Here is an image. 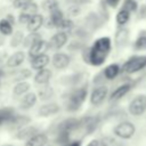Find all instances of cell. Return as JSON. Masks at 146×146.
Wrapping results in <instances>:
<instances>
[{"mask_svg": "<svg viewBox=\"0 0 146 146\" xmlns=\"http://www.w3.org/2000/svg\"><path fill=\"white\" fill-rule=\"evenodd\" d=\"M29 89H30V83H27L25 81H21L14 87L13 92L15 96H22V95L26 94L29 91Z\"/></svg>", "mask_w": 146, "mask_h": 146, "instance_id": "cell-25", "label": "cell"}, {"mask_svg": "<svg viewBox=\"0 0 146 146\" xmlns=\"http://www.w3.org/2000/svg\"><path fill=\"white\" fill-rule=\"evenodd\" d=\"M72 27H73V23H72V21L68 19V18H64L63 22L60 23V25H59L58 29H62V30H71Z\"/></svg>", "mask_w": 146, "mask_h": 146, "instance_id": "cell-37", "label": "cell"}, {"mask_svg": "<svg viewBox=\"0 0 146 146\" xmlns=\"http://www.w3.org/2000/svg\"><path fill=\"white\" fill-rule=\"evenodd\" d=\"M137 7H138V5H137V2L135 0H125L123 2L122 9L125 10V11H128V13H131V11H136L137 10Z\"/></svg>", "mask_w": 146, "mask_h": 146, "instance_id": "cell-32", "label": "cell"}, {"mask_svg": "<svg viewBox=\"0 0 146 146\" xmlns=\"http://www.w3.org/2000/svg\"><path fill=\"white\" fill-rule=\"evenodd\" d=\"M86 97H87V87H81L73 90L68 96L66 108L68 111H76L82 105Z\"/></svg>", "mask_w": 146, "mask_h": 146, "instance_id": "cell-2", "label": "cell"}, {"mask_svg": "<svg viewBox=\"0 0 146 146\" xmlns=\"http://www.w3.org/2000/svg\"><path fill=\"white\" fill-rule=\"evenodd\" d=\"M52 65L58 70H63L70 65V57L65 52H56L52 56Z\"/></svg>", "mask_w": 146, "mask_h": 146, "instance_id": "cell-9", "label": "cell"}, {"mask_svg": "<svg viewBox=\"0 0 146 146\" xmlns=\"http://www.w3.org/2000/svg\"><path fill=\"white\" fill-rule=\"evenodd\" d=\"M38 133V129L35 127H24L21 130H18V132L16 133V137L18 139H30L31 137H33L34 135Z\"/></svg>", "mask_w": 146, "mask_h": 146, "instance_id": "cell-20", "label": "cell"}, {"mask_svg": "<svg viewBox=\"0 0 146 146\" xmlns=\"http://www.w3.org/2000/svg\"><path fill=\"white\" fill-rule=\"evenodd\" d=\"M106 96H107V87H105V86L97 87L91 92L90 102L92 105H99L105 100Z\"/></svg>", "mask_w": 146, "mask_h": 146, "instance_id": "cell-8", "label": "cell"}, {"mask_svg": "<svg viewBox=\"0 0 146 146\" xmlns=\"http://www.w3.org/2000/svg\"><path fill=\"white\" fill-rule=\"evenodd\" d=\"M87 146H99V141H98L97 139H92Z\"/></svg>", "mask_w": 146, "mask_h": 146, "instance_id": "cell-42", "label": "cell"}, {"mask_svg": "<svg viewBox=\"0 0 146 146\" xmlns=\"http://www.w3.org/2000/svg\"><path fill=\"white\" fill-rule=\"evenodd\" d=\"M43 7H44V9L48 10L49 13H52V11H55V10L58 9V3H57L55 0H47V1L44 2Z\"/></svg>", "mask_w": 146, "mask_h": 146, "instance_id": "cell-34", "label": "cell"}, {"mask_svg": "<svg viewBox=\"0 0 146 146\" xmlns=\"http://www.w3.org/2000/svg\"><path fill=\"white\" fill-rule=\"evenodd\" d=\"M63 19H64V15H63V13H62L59 9H57V10L50 13L49 23H50L51 26H54V27H59V25H60V23L63 22Z\"/></svg>", "mask_w": 146, "mask_h": 146, "instance_id": "cell-23", "label": "cell"}, {"mask_svg": "<svg viewBox=\"0 0 146 146\" xmlns=\"http://www.w3.org/2000/svg\"><path fill=\"white\" fill-rule=\"evenodd\" d=\"M111 50V40L107 36H103L98 40H96L90 49L89 52V62L94 66L102 65Z\"/></svg>", "mask_w": 146, "mask_h": 146, "instance_id": "cell-1", "label": "cell"}, {"mask_svg": "<svg viewBox=\"0 0 146 146\" xmlns=\"http://www.w3.org/2000/svg\"><path fill=\"white\" fill-rule=\"evenodd\" d=\"M43 24V17L42 15L40 14H35V15H32L29 23L26 24L27 25V30L31 32V33H35Z\"/></svg>", "mask_w": 146, "mask_h": 146, "instance_id": "cell-10", "label": "cell"}, {"mask_svg": "<svg viewBox=\"0 0 146 146\" xmlns=\"http://www.w3.org/2000/svg\"><path fill=\"white\" fill-rule=\"evenodd\" d=\"M2 146H13V145H2Z\"/></svg>", "mask_w": 146, "mask_h": 146, "instance_id": "cell-45", "label": "cell"}, {"mask_svg": "<svg viewBox=\"0 0 146 146\" xmlns=\"http://www.w3.org/2000/svg\"><path fill=\"white\" fill-rule=\"evenodd\" d=\"M136 50H146V36H139L135 41Z\"/></svg>", "mask_w": 146, "mask_h": 146, "instance_id": "cell-33", "label": "cell"}, {"mask_svg": "<svg viewBox=\"0 0 146 146\" xmlns=\"http://www.w3.org/2000/svg\"><path fill=\"white\" fill-rule=\"evenodd\" d=\"M15 116V112L11 108H0V125L8 123Z\"/></svg>", "mask_w": 146, "mask_h": 146, "instance_id": "cell-24", "label": "cell"}, {"mask_svg": "<svg viewBox=\"0 0 146 146\" xmlns=\"http://www.w3.org/2000/svg\"><path fill=\"white\" fill-rule=\"evenodd\" d=\"M22 10H23V13H26L29 15H35L36 11H38V5L35 2H33V1H31L26 6H24L22 8Z\"/></svg>", "mask_w": 146, "mask_h": 146, "instance_id": "cell-31", "label": "cell"}, {"mask_svg": "<svg viewBox=\"0 0 146 146\" xmlns=\"http://www.w3.org/2000/svg\"><path fill=\"white\" fill-rule=\"evenodd\" d=\"M135 131H136L135 125L131 122H129V121L121 122V123H119L114 128L115 136H117V137H120L122 139H129V138H131L135 135Z\"/></svg>", "mask_w": 146, "mask_h": 146, "instance_id": "cell-4", "label": "cell"}, {"mask_svg": "<svg viewBox=\"0 0 146 146\" xmlns=\"http://www.w3.org/2000/svg\"><path fill=\"white\" fill-rule=\"evenodd\" d=\"M76 128H79V120H76L74 117H70V119L64 120L58 125V131H67V132H71L73 130H75Z\"/></svg>", "mask_w": 146, "mask_h": 146, "instance_id": "cell-14", "label": "cell"}, {"mask_svg": "<svg viewBox=\"0 0 146 146\" xmlns=\"http://www.w3.org/2000/svg\"><path fill=\"white\" fill-rule=\"evenodd\" d=\"M130 89H131V84H130V83H124V84L117 87V88L112 92V95L110 96V99H111V100H117V99L122 98L124 95H127Z\"/></svg>", "mask_w": 146, "mask_h": 146, "instance_id": "cell-19", "label": "cell"}, {"mask_svg": "<svg viewBox=\"0 0 146 146\" xmlns=\"http://www.w3.org/2000/svg\"><path fill=\"white\" fill-rule=\"evenodd\" d=\"M68 146H81V144H80V141H73Z\"/></svg>", "mask_w": 146, "mask_h": 146, "instance_id": "cell-44", "label": "cell"}, {"mask_svg": "<svg viewBox=\"0 0 146 146\" xmlns=\"http://www.w3.org/2000/svg\"><path fill=\"white\" fill-rule=\"evenodd\" d=\"M128 36H129V32H128L127 29H123V27L119 29V30L116 31V34H115V38H114L115 44H116L117 47L124 46V44L127 43V41H128Z\"/></svg>", "mask_w": 146, "mask_h": 146, "instance_id": "cell-21", "label": "cell"}, {"mask_svg": "<svg viewBox=\"0 0 146 146\" xmlns=\"http://www.w3.org/2000/svg\"><path fill=\"white\" fill-rule=\"evenodd\" d=\"M50 78H51V72H50V70L43 68V70L38 71V73L34 75V81H35V83H38V84H44V86H46V84L49 82Z\"/></svg>", "mask_w": 146, "mask_h": 146, "instance_id": "cell-18", "label": "cell"}, {"mask_svg": "<svg viewBox=\"0 0 146 146\" xmlns=\"http://www.w3.org/2000/svg\"><path fill=\"white\" fill-rule=\"evenodd\" d=\"M38 95H39V97H40L41 100H47V99H49V98L52 97V95H54V90H52L51 87H49V86L46 84L44 87H42V88L39 90Z\"/></svg>", "mask_w": 146, "mask_h": 146, "instance_id": "cell-28", "label": "cell"}, {"mask_svg": "<svg viewBox=\"0 0 146 146\" xmlns=\"http://www.w3.org/2000/svg\"><path fill=\"white\" fill-rule=\"evenodd\" d=\"M39 40H41V38H40V35L35 32V33H30L29 35H26L25 38H24V40H23V44H24V47H26V48H30L32 44H34L36 41H39Z\"/></svg>", "mask_w": 146, "mask_h": 146, "instance_id": "cell-27", "label": "cell"}, {"mask_svg": "<svg viewBox=\"0 0 146 146\" xmlns=\"http://www.w3.org/2000/svg\"><path fill=\"white\" fill-rule=\"evenodd\" d=\"M23 36H24L23 33L19 32V31H17V32L14 34V38H13V40H11V47H17L21 42H23V40H24Z\"/></svg>", "mask_w": 146, "mask_h": 146, "instance_id": "cell-35", "label": "cell"}, {"mask_svg": "<svg viewBox=\"0 0 146 146\" xmlns=\"http://www.w3.org/2000/svg\"><path fill=\"white\" fill-rule=\"evenodd\" d=\"M30 122V119L27 116H23V115H16L8 122V124L10 125L11 129H18L21 130L22 128H24L27 123Z\"/></svg>", "mask_w": 146, "mask_h": 146, "instance_id": "cell-13", "label": "cell"}, {"mask_svg": "<svg viewBox=\"0 0 146 146\" xmlns=\"http://www.w3.org/2000/svg\"><path fill=\"white\" fill-rule=\"evenodd\" d=\"M24 59H25V54L23 51H16L8 58L7 66L8 67H17L24 62Z\"/></svg>", "mask_w": 146, "mask_h": 146, "instance_id": "cell-17", "label": "cell"}, {"mask_svg": "<svg viewBox=\"0 0 146 146\" xmlns=\"http://www.w3.org/2000/svg\"><path fill=\"white\" fill-rule=\"evenodd\" d=\"M70 140V132L67 131H58L57 137H56V143L60 145H65Z\"/></svg>", "mask_w": 146, "mask_h": 146, "instance_id": "cell-30", "label": "cell"}, {"mask_svg": "<svg viewBox=\"0 0 146 146\" xmlns=\"http://www.w3.org/2000/svg\"><path fill=\"white\" fill-rule=\"evenodd\" d=\"M120 66L117 64H111L108 66H106V68L104 70V75L106 79L108 80H113L114 78L117 76V74L120 73Z\"/></svg>", "mask_w": 146, "mask_h": 146, "instance_id": "cell-22", "label": "cell"}, {"mask_svg": "<svg viewBox=\"0 0 146 146\" xmlns=\"http://www.w3.org/2000/svg\"><path fill=\"white\" fill-rule=\"evenodd\" d=\"M11 1H15V0H11Z\"/></svg>", "mask_w": 146, "mask_h": 146, "instance_id": "cell-47", "label": "cell"}, {"mask_svg": "<svg viewBox=\"0 0 146 146\" xmlns=\"http://www.w3.org/2000/svg\"><path fill=\"white\" fill-rule=\"evenodd\" d=\"M31 16L32 15H29L26 13H21L19 16H18V21H19L21 24H27L29 21H30V18H31Z\"/></svg>", "mask_w": 146, "mask_h": 146, "instance_id": "cell-38", "label": "cell"}, {"mask_svg": "<svg viewBox=\"0 0 146 146\" xmlns=\"http://www.w3.org/2000/svg\"><path fill=\"white\" fill-rule=\"evenodd\" d=\"M98 141H99V146H114L116 140L112 137H103Z\"/></svg>", "mask_w": 146, "mask_h": 146, "instance_id": "cell-36", "label": "cell"}, {"mask_svg": "<svg viewBox=\"0 0 146 146\" xmlns=\"http://www.w3.org/2000/svg\"><path fill=\"white\" fill-rule=\"evenodd\" d=\"M35 103H36V95L34 92H27L22 98V100L19 103V107L22 110H29V108L33 107L35 105Z\"/></svg>", "mask_w": 146, "mask_h": 146, "instance_id": "cell-15", "label": "cell"}, {"mask_svg": "<svg viewBox=\"0 0 146 146\" xmlns=\"http://www.w3.org/2000/svg\"><path fill=\"white\" fill-rule=\"evenodd\" d=\"M112 7H115L116 5H117V2H119V0H106Z\"/></svg>", "mask_w": 146, "mask_h": 146, "instance_id": "cell-43", "label": "cell"}, {"mask_svg": "<svg viewBox=\"0 0 146 146\" xmlns=\"http://www.w3.org/2000/svg\"><path fill=\"white\" fill-rule=\"evenodd\" d=\"M58 111H59V106L56 103H48V104L42 105L39 108L38 113L40 116H50V115L56 114Z\"/></svg>", "mask_w": 146, "mask_h": 146, "instance_id": "cell-12", "label": "cell"}, {"mask_svg": "<svg viewBox=\"0 0 146 146\" xmlns=\"http://www.w3.org/2000/svg\"><path fill=\"white\" fill-rule=\"evenodd\" d=\"M47 141L48 137L46 133H36L25 143V146H44Z\"/></svg>", "mask_w": 146, "mask_h": 146, "instance_id": "cell-16", "label": "cell"}, {"mask_svg": "<svg viewBox=\"0 0 146 146\" xmlns=\"http://www.w3.org/2000/svg\"><path fill=\"white\" fill-rule=\"evenodd\" d=\"M49 64V56L43 54V55H40V56H36L34 58L31 59V65H32V68L36 70V71H40V70H43L46 68V66Z\"/></svg>", "mask_w": 146, "mask_h": 146, "instance_id": "cell-11", "label": "cell"}, {"mask_svg": "<svg viewBox=\"0 0 146 146\" xmlns=\"http://www.w3.org/2000/svg\"><path fill=\"white\" fill-rule=\"evenodd\" d=\"M0 33L3 34V35H9V34L13 33V25L6 18L0 21Z\"/></svg>", "mask_w": 146, "mask_h": 146, "instance_id": "cell-26", "label": "cell"}, {"mask_svg": "<svg viewBox=\"0 0 146 146\" xmlns=\"http://www.w3.org/2000/svg\"><path fill=\"white\" fill-rule=\"evenodd\" d=\"M145 111H146V96L145 95L136 96L129 104L130 114L138 116V115H141Z\"/></svg>", "mask_w": 146, "mask_h": 146, "instance_id": "cell-5", "label": "cell"}, {"mask_svg": "<svg viewBox=\"0 0 146 146\" xmlns=\"http://www.w3.org/2000/svg\"><path fill=\"white\" fill-rule=\"evenodd\" d=\"M48 49H49L48 42L41 39V40L36 41L34 44H32V46L29 48V55H30V57H31V59H32V58H34V57H36V56H40V55L46 54V51H47Z\"/></svg>", "mask_w": 146, "mask_h": 146, "instance_id": "cell-6", "label": "cell"}, {"mask_svg": "<svg viewBox=\"0 0 146 146\" xmlns=\"http://www.w3.org/2000/svg\"><path fill=\"white\" fill-rule=\"evenodd\" d=\"M32 0H15L14 1V6L16 7V8H23L24 6H26L29 2H31Z\"/></svg>", "mask_w": 146, "mask_h": 146, "instance_id": "cell-39", "label": "cell"}, {"mask_svg": "<svg viewBox=\"0 0 146 146\" xmlns=\"http://www.w3.org/2000/svg\"><path fill=\"white\" fill-rule=\"evenodd\" d=\"M144 67H146V56H133L123 64L121 71L124 73H135Z\"/></svg>", "mask_w": 146, "mask_h": 146, "instance_id": "cell-3", "label": "cell"}, {"mask_svg": "<svg viewBox=\"0 0 146 146\" xmlns=\"http://www.w3.org/2000/svg\"><path fill=\"white\" fill-rule=\"evenodd\" d=\"M79 7L78 6H71L68 9H67V13H70L71 15H78L79 14Z\"/></svg>", "mask_w": 146, "mask_h": 146, "instance_id": "cell-41", "label": "cell"}, {"mask_svg": "<svg viewBox=\"0 0 146 146\" xmlns=\"http://www.w3.org/2000/svg\"><path fill=\"white\" fill-rule=\"evenodd\" d=\"M31 75V73H30V71L29 70H23V71H21L19 72V76L17 78L18 80H23V79H26V78H29Z\"/></svg>", "mask_w": 146, "mask_h": 146, "instance_id": "cell-40", "label": "cell"}, {"mask_svg": "<svg viewBox=\"0 0 146 146\" xmlns=\"http://www.w3.org/2000/svg\"><path fill=\"white\" fill-rule=\"evenodd\" d=\"M129 18H130V13H128V11H125V10H123V9H121V10L116 14V17H115L116 23H117L119 25H124V24L129 21Z\"/></svg>", "mask_w": 146, "mask_h": 146, "instance_id": "cell-29", "label": "cell"}, {"mask_svg": "<svg viewBox=\"0 0 146 146\" xmlns=\"http://www.w3.org/2000/svg\"><path fill=\"white\" fill-rule=\"evenodd\" d=\"M64 146H68V145H64Z\"/></svg>", "mask_w": 146, "mask_h": 146, "instance_id": "cell-46", "label": "cell"}, {"mask_svg": "<svg viewBox=\"0 0 146 146\" xmlns=\"http://www.w3.org/2000/svg\"><path fill=\"white\" fill-rule=\"evenodd\" d=\"M66 42H67V34H66V32L59 31V32L55 33L51 36V39L48 42V44H49V48H51V49H60Z\"/></svg>", "mask_w": 146, "mask_h": 146, "instance_id": "cell-7", "label": "cell"}]
</instances>
